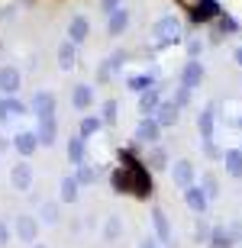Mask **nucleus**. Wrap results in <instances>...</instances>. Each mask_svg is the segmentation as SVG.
<instances>
[{"label": "nucleus", "instance_id": "nucleus-1", "mask_svg": "<svg viewBox=\"0 0 242 248\" xmlns=\"http://www.w3.org/2000/svg\"><path fill=\"white\" fill-rule=\"evenodd\" d=\"M113 187H116L120 193L149 197V193H152V177H149V171L129 155V152H123V168L113 171Z\"/></svg>", "mask_w": 242, "mask_h": 248}, {"label": "nucleus", "instance_id": "nucleus-2", "mask_svg": "<svg viewBox=\"0 0 242 248\" xmlns=\"http://www.w3.org/2000/svg\"><path fill=\"white\" fill-rule=\"evenodd\" d=\"M184 7H191V16L194 19H210L216 13V3L213 0H181Z\"/></svg>", "mask_w": 242, "mask_h": 248}, {"label": "nucleus", "instance_id": "nucleus-3", "mask_svg": "<svg viewBox=\"0 0 242 248\" xmlns=\"http://www.w3.org/2000/svg\"><path fill=\"white\" fill-rule=\"evenodd\" d=\"M55 132H58V123H55V116H39V142L42 145H52L55 142Z\"/></svg>", "mask_w": 242, "mask_h": 248}, {"label": "nucleus", "instance_id": "nucleus-4", "mask_svg": "<svg viewBox=\"0 0 242 248\" xmlns=\"http://www.w3.org/2000/svg\"><path fill=\"white\" fill-rule=\"evenodd\" d=\"M32 110L39 113V116H55V93H36L32 97Z\"/></svg>", "mask_w": 242, "mask_h": 248}, {"label": "nucleus", "instance_id": "nucleus-5", "mask_svg": "<svg viewBox=\"0 0 242 248\" xmlns=\"http://www.w3.org/2000/svg\"><path fill=\"white\" fill-rule=\"evenodd\" d=\"M0 91L3 93H16L19 91V71L16 68H0Z\"/></svg>", "mask_w": 242, "mask_h": 248}, {"label": "nucleus", "instance_id": "nucleus-6", "mask_svg": "<svg viewBox=\"0 0 242 248\" xmlns=\"http://www.w3.org/2000/svg\"><path fill=\"white\" fill-rule=\"evenodd\" d=\"M10 181H13L16 190H29V184H32V168H29V165H16V168H13V174H10Z\"/></svg>", "mask_w": 242, "mask_h": 248}, {"label": "nucleus", "instance_id": "nucleus-7", "mask_svg": "<svg viewBox=\"0 0 242 248\" xmlns=\"http://www.w3.org/2000/svg\"><path fill=\"white\" fill-rule=\"evenodd\" d=\"M16 232H19V239H23V242H36L39 226H36L32 216H19V219H16Z\"/></svg>", "mask_w": 242, "mask_h": 248}, {"label": "nucleus", "instance_id": "nucleus-8", "mask_svg": "<svg viewBox=\"0 0 242 248\" xmlns=\"http://www.w3.org/2000/svg\"><path fill=\"white\" fill-rule=\"evenodd\" d=\"M39 145V136L36 132H19L16 136V148H19V155H32Z\"/></svg>", "mask_w": 242, "mask_h": 248}, {"label": "nucleus", "instance_id": "nucleus-9", "mask_svg": "<svg viewBox=\"0 0 242 248\" xmlns=\"http://www.w3.org/2000/svg\"><path fill=\"white\" fill-rule=\"evenodd\" d=\"M68 36H71V42H84V39H87V19L75 16V19H71V26H68Z\"/></svg>", "mask_w": 242, "mask_h": 248}, {"label": "nucleus", "instance_id": "nucleus-10", "mask_svg": "<svg viewBox=\"0 0 242 248\" xmlns=\"http://www.w3.org/2000/svg\"><path fill=\"white\" fill-rule=\"evenodd\" d=\"M58 64L62 68H75V48H71V42H62V48H58Z\"/></svg>", "mask_w": 242, "mask_h": 248}, {"label": "nucleus", "instance_id": "nucleus-11", "mask_svg": "<svg viewBox=\"0 0 242 248\" xmlns=\"http://www.w3.org/2000/svg\"><path fill=\"white\" fill-rule=\"evenodd\" d=\"M62 200H65V203L78 200V181H75V177H65V181H62Z\"/></svg>", "mask_w": 242, "mask_h": 248}, {"label": "nucleus", "instance_id": "nucleus-12", "mask_svg": "<svg viewBox=\"0 0 242 248\" xmlns=\"http://www.w3.org/2000/svg\"><path fill=\"white\" fill-rule=\"evenodd\" d=\"M71 100H75V107L78 110H84V107H91V87H75V97H71Z\"/></svg>", "mask_w": 242, "mask_h": 248}, {"label": "nucleus", "instance_id": "nucleus-13", "mask_svg": "<svg viewBox=\"0 0 242 248\" xmlns=\"http://www.w3.org/2000/svg\"><path fill=\"white\" fill-rule=\"evenodd\" d=\"M68 158H71L75 165L84 161V142H81V139H71V142H68Z\"/></svg>", "mask_w": 242, "mask_h": 248}, {"label": "nucleus", "instance_id": "nucleus-14", "mask_svg": "<svg viewBox=\"0 0 242 248\" xmlns=\"http://www.w3.org/2000/svg\"><path fill=\"white\" fill-rule=\"evenodd\" d=\"M42 219L46 222H58V206L55 203H46V206H42Z\"/></svg>", "mask_w": 242, "mask_h": 248}, {"label": "nucleus", "instance_id": "nucleus-15", "mask_svg": "<svg viewBox=\"0 0 242 248\" xmlns=\"http://www.w3.org/2000/svg\"><path fill=\"white\" fill-rule=\"evenodd\" d=\"M123 26H126V13H120V10H116V13H113V19H110V32H120Z\"/></svg>", "mask_w": 242, "mask_h": 248}, {"label": "nucleus", "instance_id": "nucleus-16", "mask_svg": "<svg viewBox=\"0 0 242 248\" xmlns=\"http://www.w3.org/2000/svg\"><path fill=\"white\" fill-rule=\"evenodd\" d=\"M97 126H100L97 120H84V123H81V136H91V132H97Z\"/></svg>", "mask_w": 242, "mask_h": 248}, {"label": "nucleus", "instance_id": "nucleus-17", "mask_svg": "<svg viewBox=\"0 0 242 248\" xmlns=\"http://www.w3.org/2000/svg\"><path fill=\"white\" fill-rule=\"evenodd\" d=\"M113 113H116V103H113V100H110V103H103V120L110 123V120H113Z\"/></svg>", "mask_w": 242, "mask_h": 248}, {"label": "nucleus", "instance_id": "nucleus-18", "mask_svg": "<svg viewBox=\"0 0 242 248\" xmlns=\"http://www.w3.org/2000/svg\"><path fill=\"white\" fill-rule=\"evenodd\" d=\"M78 181H94V171L91 168H81V171H78Z\"/></svg>", "mask_w": 242, "mask_h": 248}, {"label": "nucleus", "instance_id": "nucleus-19", "mask_svg": "<svg viewBox=\"0 0 242 248\" xmlns=\"http://www.w3.org/2000/svg\"><path fill=\"white\" fill-rule=\"evenodd\" d=\"M10 113H13V110H10V100H0V120H7Z\"/></svg>", "mask_w": 242, "mask_h": 248}, {"label": "nucleus", "instance_id": "nucleus-20", "mask_svg": "<svg viewBox=\"0 0 242 248\" xmlns=\"http://www.w3.org/2000/svg\"><path fill=\"white\" fill-rule=\"evenodd\" d=\"M152 136H155V129H152V126H142L139 129V139H152Z\"/></svg>", "mask_w": 242, "mask_h": 248}, {"label": "nucleus", "instance_id": "nucleus-21", "mask_svg": "<svg viewBox=\"0 0 242 248\" xmlns=\"http://www.w3.org/2000/svg\"><path fill=\"white\" fill-rule=\"evenodd\" d=\"M7 239H10V232H7V226L0 222V245H7Z\"/></svg>", "mask_w": 242, "mask_h": 248}, {"label": "nucleus", "instance_id": "nucleus-22", "mask_svg": "<svg viewBox=\"0 0 242 248\" xmlns=\"http://www.w3.org/2000/svg\"><path fill=\"white\" fill-rule=\"evenodd\" d=\"M103 10H116V0H103Z\"/></svg>", "mask_w": 242, "mask_h": 248}]
</instances>
